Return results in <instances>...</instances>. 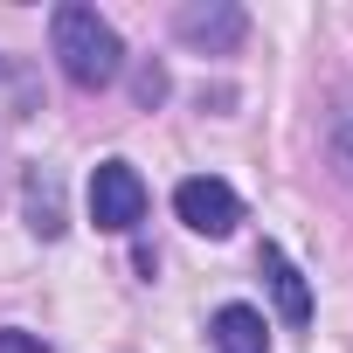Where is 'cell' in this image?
Here are the masks:
<instances>
[{"instance_id": "1", "label": "cell", "mask_w": 353, "mask_h": 353, "mask_svg": "<svg viewBox=\"0 0 353 353\" xmlns=\"http://www.w3.org/2000/svg\"><path fill=\"white\" fill-rule=\"evenodd\" d=\"M49 42H56V63H63V77L77 83V90H104L118 70H125V42H118V28L97 14V8H56V21H49Z\"/></svg>"}, {"instance_id": "2", "label": "cell", "mask_w": 353, "mask_h": 353, "mask_svg": "<svg viewBox=\"0 0 353 353\" xmlns=\"http://www.w3.org/2000/svg\"><path fill=\"white\" fill-rule=\"evenodd\" d=\"M139 215H145V181H139V166L104 159V166L90 173V222H97L104 236H125V229H139Z\"/></svg>"}, {"instance_id": "3", "label": "cell", "mask_w": 353, "mask_h": 353, "mask_svg": "<svg viewBox=\"0 0 353 353\" xmlns=\"http://www.w3.org/2000/svg\"><path fill=\"white\" fill-rule=\"evenodd\" d=\"M173 215H181L194 236H236V222H243V201H236V188L229 181H215V173H194V181H181L173 188Z\"/></svg>"}, {"instance_id": "4", "label": "cell", "mask_w": 353, "mask_h": 353, "mask_svg": "<svg viewBox=\"0 0 353 353\" xmlns=\"http://www.w3.org/2000/svg\"><path fill=\"white\" fill-rule=\"evenodd\" d=\"M173 28H181V42L188 49H201V56H236L243 49V35H250V14L236 8V0H194V8H181L173 14Z\"/></svg>"}, {"instance_id": "5", "label": "cell", "mask_w": 353, "mask_h": 353, "mask_svg": "<svg viewBox=\"0 0 353 353\" xmlns=\"http://www.w3.org/2000/svg\"><path fill=\"white\" fill-rule=\"evenodd\" d=\"M256 263H263V277H270V298H277V312H284L291 325H305V319H312V291H305V270H298V263H291L277 243H263V256H256Z\"/></svg>"}, {"instance_id": "6", "label": "cell", "mask_w": 353, "mask_h": 353, "mask_svg": "<svg viewBox=\"0 0 353 353\" xmlns=\"http://www.w3.org/2000/svg\"><path fill=\"white\" fill-rule=\"evenodd\" d=\"M208 339H215V353H270L263 312H256V305H222L215 325H208Z\"/></svg>"}, {"instance_id": "7", "label": "cell", "mask_w": 353, "mask_h": 353, "mask_svg": "<svg viewBox=\"0 0 353 353\" xmlns=\"http://www.w3.org/2000/svg\"><path fill=\"white\" fill-rule=\"evenodd\" d=\"M28 201H35V229L56 236V229H63V208H56V181H49V173H35V181H28Z\"/></svg>"}, {"instance_id": "8", "label": "cell", "mask_w": 353, "mask_h": 353, "mask_svg": "<svg viewBox=\"0 0 353 353\" xmlns=\"http://www.w3.org/2000/svg\"><path fill=\"white\" fill-rule=\"evenodd\" d=\"M332 152H339V166L353 173V90H346V104H339V118H332Z\"/></svg>"}, {"instance_id": "9", "label": "cell", "mask_w": 353, "mask_h": 353, "mask_svg": "<svg viewBox=\"0 0 353 353\" xmlns=\"http://www.w3.org/2000/svg\"><path fill=\"white\" fill-rule=\"evenodd\" d=\"M0 353H49L35 332H21V325H8V332H0Z\"/></svg>"}]
</instances>
